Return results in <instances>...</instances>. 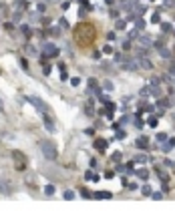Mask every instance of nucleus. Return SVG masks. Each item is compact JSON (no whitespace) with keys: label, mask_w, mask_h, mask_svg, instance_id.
Masks as SVG:
<instances>
[{"label":"nucleus","mask_w":175,"mask_h":211,"mask_svg":"<svg viewBox=\"0 0 175 211\" xmlns=\"http://www.w3.org/2000/svg\"><path fill=\"white\" fill-rule=\"evenodd\" d=\"M38 147H40V151H42V155H44V159H48V161H55L57 159V147L50 143V141H40L38 143Z\"/></svg>","instance_id":"nucleus-1"},{"label":"nucleus","mask_w":175,"mask_h":211,"mask_svg":"<svg viewBox=\"0 0 175 211\" xmlns=\"http://www.w3.org/2000/svg\"><path fill=\"white\" fill-rule=\"evenodd\" d=\"M12 159H14V165H16L18 171H24L28 167V159H26V155L22 151H12Z\"/></svg>","instance_id":"nucleus-2"},{"label":"nucleus","mask_w":175,"mask_h":211,"mask_svg":"<svg viewBox=\"0 0 175 211\" xmlns=\"http://www.w3.org/2000/svg\"><path fill=\"white\" fill-rule=\"evenodd\" d=\"M55 58V56H58V46L52 44V42H44L42 44V58Z\"/></svg>","instance_id":"nucleus-3"},{"label":"nucleus","mask_w":175,"mask_h":211,"mask_svg":"<svg viewBox=\"0 0 175 211\" xmlns=\"http://www.w3.org/2000/svg\"><path fill=\"white\" fill-rule=\"evenodd\" d=\"M26 100H28L30 105H34L36 109H38V113H44V111H47V105H44L42 100L38 99V97H28V99H26Z\"/></svg>","instance_id":"nucleus-4"},{"label":"nucleus","mask_w":175,"mask_h":211,"mask_svg":"<svg viewBox=\"0 0 175 211\" xmlns=\"http://www.w3.org/2000/svg\"><path fill=\"white\" fill-rule=\"evenodd\" d=\"M40 115H42V123H44V127H47L48 131L52 133V131H55V123H52V117H50L47 111H44V113H40Z\"/></svg>","instance_id":"nucleus-5"},{"label":"nucleus","mask_w":175,"mask_h":211,"mask_svg":"<svg viewBox=\"0 0 175 211\" xmlns=\"http://www.w3.org/2000/svg\"><path fill=\"white\" fill-rule=\"evenodd\" d=\"M111 197H113V193H111V191H97V193H93V199L105 201V199H111Z\"/></svg>","instance_id":"nucleus-6"},{"label":"nucleus","mask_w":175,"mask_h":211,"mask_svg":"<svg viewBox=\"0 0 175 211\" xmlns=\"http://www.w3.org/2000/svg\"><path fill=\"white\" fill-rule=\"evenodd\" d=\"M107 147H109V143H107L105 139H95V149L97 151H101V153H105Z\"/></svg>","instance_id":"nucleus-7"},{"label":"nucleus","mask_w":175,"mask_h":211,"mask_svg":"<svg viewBox=\"0 0 175 211\" xmlns=\"http://www.w3.org/2000/svg\"><path fill=\"white\" fill-rule=\"evenodd\" d=\"M0 193L2 195H10L12 193V187L8 185V181H4V179H0Z\"/></svg>","instance_id":"nucleus-8"},{"label":"nucleus","mask_w":175,"mask_h":211,"mask_svg":"<svg viewBox=\"0 0 175 211\" xmlns=\"http://www.w3.org/2000/svg\"><path fill=\"white\" fill-rule=\"evenodd\" d=\"M139 44H141V46H145V48H149V46H153L151 36H147V34H143V36H139Z\"/></svg>","instance_id":"nucleus-9"},{"label":"nucleus","mask_w":175,"mask_h":211,"mask_svg":"<svg viewBox=\"0 0 175 211\" xmlns=\"http://www.w3.org/2000/svg\"><path fill=\"white\" fill-rule=\"evenodd\" d=\"M85 113L89 117H95V100H87L85 103Z\"/></svg>","instance_id":"nucleus-10"},{"label":"nucleus","mask_w":175,"mask_h":211,"mask_svg":"<svg viewBox=\"0 0 175 211\" xmlns=\"http://www.w3.org/2000/svg\"><path fill=\"white\" fill-rule=\"evenodd\" d=\"M135 145H137V149H147V147H149V139H147V137H139V139L135 141Z\"/></svg>","instance_id":"nucleus-11"},{"label":"nucleus","mask_w":175,"mask_h":211,"mask_svg":"<svg viewBox=\"0 0 175 211\" xmlns=\"http://www.w3.org/2000/svg\"><path fill=\"white\" fill-rule=\"evenodd\" d=\"M26 6H28V0H16L14 2V10H18V12L26 10Z\"/></svg>","instance_id":"nucleus-12"},{"label":"nucleus","mask_w":175,"mask_h":211,"mask_svg":"<svg viewBox=\"0 0 175 211\" xmlns=\"http://www.w3.org/2000/svg\"><path fill=\"white\" fill-rule=\"evenodd\" d=\"M101 103H103V105H105V107H107V111H109V113H111V111L115 113L117 105H115V103H113V100H109V99H105V97H103V99H101Z\"/></svg>","instance_id":"nucleus-13"},{"label":"nucleus","mask_w":175,"mask_h":211,"mask_svg":"<svg viewBox=\"0 0 175 211\" xmlns=\"http://www.w3.org/2000/svg\"><path fill=\"white\" fill-rule=\"evenodd\" d=\"M20 32H22L26 38H30V36H32V28H30L28 24H20Z\"/></svg>","instance_id":"nucleus-14"},{"label":"nucleus","mask_w":175,"mask_h":211,"mask_svg":"<svg viewBox=\"0 0 175 211\" xmlns=\"http://www.w3.org/2000/svg\"><path fill=\"white\" fill-rule=\"evenodd\" d=\"M89 89L95 90L97 95H101V89H99V85H97V80H95V78H89Z\"/></svg>","instance_id":"nucleus-15"},{"label":"nucleus","mask_w":175,"mask_h":211,"mask_svg":"<svg viewBox=\"0 0 175 211\" xmlns=\"http://www.w3.org/2000/svg\"><path fill=\"white\" fill-rule=\"evenodd\" d=\"M157 50H159V56H161V58H171V50H169V48L161 46V48H157Z\"/></svg>","instance_id":"nucleus-16"},{"label":"nucleus","mask_w":175,"mask_h":211,"mask_svg":"<svg viewBox=\"0 0 175 211\" xmlns=\"http://www.w3.org/2000/svg\"><path fill=\"white\" fill-rule=\"evenodd\" d=\"M85 179H89V181H99L101 175H99V173H93V171H87V173H85Z\"/></svg>","instance_id":"nucleus-17"},{"label":"nucleus","mask_w":175,"mask_h":211,"mask_svg":"<svg viewBox=\"0 0 175 211\" xmlns=\"http://www.w3.org/2000/svg\"><path fill=\"white\" fill-rule=\"evenodd\" d=\"M135 173H137V177L143 179V181H147V179H149V171H147V169H139V171H135Z\"/></svg>","instance_id":"nucleus-18"},{"label":"nucleus","mask_w":175,"mask_h":211,"mask_svg":"<svg viewBox=\"0 0 175 211\" xmlns=\"http://www.w3.org/2000/svg\"><path fill=\"white\" fill-rule=\"evenodd\" d=\"M157 177L161 179L163 183H167V181H169V177H167V173H165V171L161 169V167H157Z\"/></svg>","instance_id":"nucleus-19"},{"label":"nucleus","mask_w":175,"mask_h":211,"mask_svg":"<svg viewBox=\"0 0 175 211\" xmlns=\"http://www.w3.org/2000/svg\"><path fill=\"white\" fill-rule=\"evenodd\" d=\"M171 105H173V100L169 99V97H163V99H159V107H171Z\"/></svg>","instance_id":"nucleus-20"},{"label":"nucleus","mask_w":175,"mask_h":211,"mask_svg":"<svg viewBox=\"0 0 175 211\" xmlns=\"http://www.w3.org/2000/svg\"><path fill=\"white\" fill-rule=\"evenodd\" d=\"M173 147H175V139H167V141H165V147H163V151L167 153V151H171Z\"/></svg>","instance_id":"nucleus-21"},{"label":"nucleus","mask_w":175,"mask_h":211,"mask_svg":"<svg viewBox=\"0 0 175 211\" xmlns=\"http://www.w3.org/2000/svg\"><path fill=\"white\" fill-rule=\"evenodd\" d=\"M81 197H85V199H93V193H91L87 187H81Z\"/></svg>","instance_id":"nucleus-22"},{"label":"nucleus","mask_w":175,"mask_h":211,"mask_svg":"<svg viewBox=\"0 0 175 211\" xmlns=\"http://www.w3.org/2000/svg\"><path fill=\"white\" fill-rule=\"evenodd\" d=\"M103 89H105L107 93H111V90L115 89V85H113V80H105V83H103Z\"/></svg>","instance_id":"nucleus-23"},{"label":"nucleus","mask_w":175,"mask_h":211,"mask_svg":"<svg viewBox=\"0 0 175 211\" xmlns=\"http://www.w3.org/2000/svg\"><path fill=\"white\" fill-rule=\"evenodd\" d=\"M62 197H65L67 201H72V199H75V191H70V189H67V191L62 193Z\"/></svg>","instance_id":"nucleus-24"},{"label":"nucleus","mask_w":175,"mask_h":211,"mask_svg":"<svg viewBox=\"0 0 175 211\" xmlns=\"http://www.w3.org/2000/svg\"><path fill=\"white\" fill-rule=\"evenodd\" d=\"M155 139H157V143H165L169 137H167V133H157V135H155Z\"/></svg>","instance_id":"nucleus-25"},{"label":"nucleus","mask_w":175,"mask_h":211,"mask_svg":"<svg viewBox=\"0 0 175 211\" xmlns=\"http://www.w3.org/2000/svg\"><path fill=\"white\" fill-rule=\"evenodd\" d=\"M125 26H127V24H125V20H123V18H117V24H115L117 30H123Z\"/></svg>","instance_id":"nucleus-26"},{"label":"nucleus","mask_w":175,"mask_h":211,"mask_svg":"<svg viewBox=\"0 0 175 211\" xmlns=\"http://www.w3.org/2000/svg\"><path fill=\"white\" fill-rule=\"evenodd\" d=\"M141 193H143V195H151V193H153V189L149 187V185H147V183H145V185H143V187H141Z\"/></svg>","instance_id":"nucleus-27"},{"label":"nucleus","mask_w":175,"mask_h":211,"mask_svg":"<svg viewBox=\"0 0 175 211\" xmlns=\"http://www.w3.org/2000/svg\"><path fill=\"white\" fill-rule=\"evenodd\" d=\"M113 58H115V62H125V60H127V58L123 56V52H115V56H113Z\"/></svg>","instance_id":"nucleus-28"},{"label":"nucleus","mask_w":175,"mask_h":211,"mask_svg":"<svg viewBox=\"0 0 175 211\" xmlns=\"http://www.w3.org/2000/svg\"><path fill=\"white\" fill-rule=\"evenodd\" d=\"M143 26H145V20H143L141 16H137V22H135V28H137V30H141Z\"/></svg>","instance_id":"nucleus-29"},{"label":"nucleus","mask_w":175,"mask_h":211,"mask_svg":"<svg viewBox=\"0 0 175 211\" xmlns=\"http://www.w3.org/2000/svg\"><path fill=\"white\" fill-rule=\"evenodd\" d=\"M161 24V30H163V32H171V24L169 22H159Z\"/></svg>","instance_id":"nucleus-30"},{"label":"nucleus","mask_w":175,"mask_h":211,"mask_svg":"<svg viewBox=\"0 0 175 211\" xmlns=\"http://www.w3.org/2000/svg\"><path fill=\"white\" fill-rule=\"evenodd\" d=\"M149 197H153V199H155V201H161V199H163V195H161L159 191H153V193H151V195H149Z\"/></svg>","instance_id":"nucleus-31"},{"label":"nucleus","mask_w":175,"mask_h":211,"mask_svg":"<svg viewBox=\"0 0 175 211\" xmlns=\"http://www.w3.org/2000/svg\"><path fill=\"white\" fill-rule=\"evenodd\" d=\"M159 20H161L159 12H153V16H151V22H153V24H159Z\"/></svg>","instance_id":"nucleus-32"},{"label":"nucleus","mask_w":175,"mask_h":211,"mask_svg":"<svg viewBox=\"0 0 175 211\" xmlns=\"http://www.w3.org/2000/svg\"><path fill=\"white\" fill-rule=\"evenodd\" d=\"M81 4L85 6V10H93V4H91L89 0H81Z\"/></svg>","instance_id":"nucleus-33"},{"label":"nucleus","mask_w":175,"mask_h":211,"mask_svg":"<svg viewBox=\"0 0 175 211\" xmlns=\"http://www.w3.org/2000/svg\"><path fill=\"white\" fill-rule=\"evenodd\" d=\"M55 193V185H47L44 187V195H52Z\"/></svg>","instance_id":"nucleus-34"},{"label":"nucleus","mask_w":175,"mask_h":211,"mask_svg":"<svg viewBox=\"0 0 175 211\" xmlns=\"http://www.w3.org/2000/svg\"><path fill=\"white\" fill-rule=\"evenodd\" d=\"M58 26H60V28H69V20H67V18H60V20H58Z\"/></svg>","instance_id":"nucleus-35"},{"label":"nucleus","mask_w":175,"mask_h":211,"mask_svg":"<svg viewBox=\"0 0 175 211\" xmlns=\"http://www.w3.org/2000/svg\"><path fill=\"white\" fill-rule=\"evenodd\" d=\"M135 161H137V163H147V155H137Z\"/></svg>","instance_id":"nucleus-36"},{"label":"nucleus","mask_w":175,"mask_h":211,"mask_svg":"<svg viewBox=\"0 0 175 211\" xmlns=\"http://www.w3.org/2000/svg\"><path fill=\"white\" fill-rule=\"evenodd\" d=\"M50 34H52V36H58V34H60V26H52V28H50Z\"/></svg>","instance_id":"nucleus-37"},{"label":"nucleus","mask_w":175,"mask_h":211,"mask_svg":"<svg viewBox=\"0 0 175 211\" xmlns=\"http://www.w3.org/2000/svg\"><path fill=\"white\" fill-rule=\"evenodd\" d=\"M50 70H52V68H50V65H47V62H44V65H42V72H44V75H50Z\"/></svg>","instance_id":"nucleus-38"},{"label":"nucleus","mask_w":175,"mask_h":211,"mask_svg":"<svg viewBox=\"0 0 175 211\" xmlns=\"http://www.w3.org/2000/svg\"><path fill=\"white\" fill-rule=\"evenodd\" d=\"M117 139H125V131L117 127Z\"/></svg>","instance_id":"nucleus-39"},{"label":"nucleus","mask_w":175,"mask_h":211,"mask_svg":"<svg viewBox=\"0 0 175 211\" xmlns=\"http://www.w3.org/2000/svg\"><path fill=\"white\" fill-rule=\"evenodd\" d=\"M157 117H151V119H149V127H157Z\"/></svg>","instance_id":"nucleus-40"},{"label":"nucleus","mask_w":175,"mask_h":211,"mask_svg":"<svg viewBox=\"0 0 175 211\" xmlns=\"http://www.w3.org/2000/svg\"><path fill=\"white\" fill-rule=\"evenodd\" d=\"M70 85H72V87H79V85H81V78H70Z\"/></svg>","instance_id":"nucleus-41"},{"label":"nucleus","mask_w":175,"mask_h":211,"mask_svg":"<svg viewBox=\"0 0 175 211\" xmlns=\"http://www.w3.org/2000/svg\"><path fill=\"white\" fill-rule=\"evenodd\" d=\"M103 52H105V55H111V52H113V46H109V44H107L105 48H103Z\"/></svg>","instance_id":"nucleus-42"},{"label":"nucleus","mask_w":175,"mask_h":211,"mask_svg":"<svg viewBox=\"0 0 175 211\" xmlns=\"http://www.w3.org/2000/svg\"><path fill=\"white\" fill-rule=\"evenodd\" d=\"M107 40H117V34L115 32H109V34H107Z\"/></svg>","instance_id":"nucleus-43"},{"label":"nucleus","mask_w":175,"mask_h":211,"mask_svg":"<svg viewBox=\"0 0 175 211\" xmlns=\"http://www.w3.org/2000/svg\"><path fill=\"white\" fill-rule=\"evenodd\" d=\"M129 121H131V117H129V115H125V117H123V119H121V125H127Z\"/></svg>","instance_id":"nucleus-44"},{"label":"nucleus","mask_w":175,"mask_h":211,"mask_svg":"<svg viewBox=\"0 0 175 211\" xmlns=\"http://www.w3.org/2000/svg\"><path fill=\"white\" fill-rule=\"evenodd\" d=\"M165 167H175V163L173 161H171V159H165V163H163Z\"/></svg>","instance_id":"nucleus-45"},{"label":"nucleus","mask_w":175,"mask_h":211,"mask_svg":"<svg viewBox=\"0 0 175 211\" xmlns=\"http://www.w3.org/2000/svg\"><path fill=\"white\" fill-rule=\"evenodd\" d=\"M139 187V185H137V183H127V189H131V191H135V189Z\"/></svg>","instance_id":"nucleus-46"},{"label":"nucleus","mask_w":175,"mask_h":211,"mask_svg":"<svg viewBox=\"0 0 175 211\" xmlns=\"http://www.w3.org/2000/svg\"><path fill=\"white\" fill-rule=\"evenodd\" d=\"M123 50H131V42H129V40L123 42Z\"/></svg>","instance_id":"nucleus-47"},{"label":"nucleus","mask_w":175,"mask_h":211,"mask_svg":"<svg viewBox=\"0 0 175 211\" xmlns=\"http://www.w3.org/2000/svg\"><path fill=\"white\" fill-rule=\"evenodd\" d=\"M113 161L119 163V161H121V153H113Z\"/></svg>","instance_id":"nucleus-48"},{"label":"nucleus","mask_w":175,"mask_h":211,"mask_svg":"<svg viewBox=\"0 0 175 211\" xmlns=\"http://www.w3.org/2000/svg\"><path fill=\"white\" fill-rule=\"evenodd\" d=\"M137 34H139V30H137V28H135V30H131V32H129V38H135V36H137Z\"/></svg>","instance_id":"nucleus-49"},{"label":"nucleus","mask_w":175,"mask_h":211,"mask_svg":"<svg viewBox=\"0 0 175 211\" xmlns=\"http://www.w3.org/2000/svg\"><path fill=\"white\" fill-rule=\"evenodd\" d=\"M105 177H107V179H113V177H115V171H107Z\"/></svg>","instance_id":"nucleus-50"},{"label":"nucleus","mask_w":175,"mask_h":211,"mask_svg":"<svg viewBox=\"0 0 175 211\" xmlns=\"http://www.w3.org/2000/svg\"><path fill=\"white\" fill-rule=\"evenodd\" d=\"M26 50H28L30 55H36V48H34V46H26Z\"/></svg>","instance_id":"nucleus-51"},{"label":"nucleus","mask_w":175,"mask_h":211,"mask_svg":"<svg viewBox=\"0 0 175 211\" xmlns=\"http://www.w3.org/2000/svg\"><path fill=\"white\" fill-rule=\"evenodd\" d=\"M111 16H113V18H119V10H113V8H111Z\"/></svg>","instance_id":"nucleus-52"},{"label":"nucleus","mask_w":175,"mask_h":211,"mask_svg":"<svg viewBox=\"0 0 175 211\" xmlns=\"http://www.w3.org/2000/svg\"><path fill=\"white\" fill-rule=\"evenodd\" d=\"M95 58V60H99V58H101V52H99V50H97V52H93V55H91Z\"/></svg>","instance_id":"nucleus-53"},{"label":"nucleus","mask_w":175,"mask_h":211,"mask_svg":"<svg viewBox=\"0 0 175 211\" xmlns=\"http://www.w3.org/2000/svg\"><path fill=\"white\" fill-rule=\"evenodd\" d=\"M169 75H171V77H175V62L171 65V68H169Z\"/></svg>","instance_id":"nucleus-54"},{"label":"nucleus","mask_w":175,"mask_h":211,"mask_svg":"<svg viewBox=\"0 0 175 211\" xmlns=\"http://www.w3.org/2000/svg\"><path fill=\"white\" fill-rule=\"evenodd\" d=\"M44 10H47V6H44V4L40 2V4H38V12H44Z\"/></svg>","instance_id":"nucleus-55"},{"label":"nucleus","mask_w":175,"mask_h":211,"mask_svg":"<svg viewBox=\"0 0 175 211\" xmlns=\"http://www.w3.org/2000/svg\"><path fill=\"white\" fill-rule=\"evenodd\" d=\"M117 171L119 173H125V165H117Z\"/></svg>","instance_id":"nucleus-56"},{"label":"nucleus","mask_w":175,"mask_h":211,"mask_svg":"<svg viewBox=\"0 0 175 211\" xmlns=\"http://www.w3.org/2000/svg\"><path fill=\"white\" fill-rule=\"evenodd\" d=\"M20 65H22V68H24V70L28 68V65H26V60H24V58H20Z\"/></svg>","instance_id":"nucleus-57"},{"label":"nucleus","mask_w":175,"mask_h":211,"mask_svg":"<svg viewBox=\"0 0 175 211\" xmlns=\"http://www.w3.org/2000/svg\"><path fill=\"white\" fill-rule=\"evenodd\" d=\"M2 109H4V103H2V99H0V111H2Z\"/></svg>","instance_id":"nucleus-58"},{"label":"nucleus","mask_w":175,"mask_h":211,"mask_svg":"<svg viewBox=\"0 0 175 211\" xmlns=\"http://www.w3.org/2000/svg\"><path fill=\"white\" fill-rule=\"evenodd\" d=\"M105 2H107V4H113V2H115V0H105Z\"/></svg>","instance_id":"nucleus-59"}]
</instances>
